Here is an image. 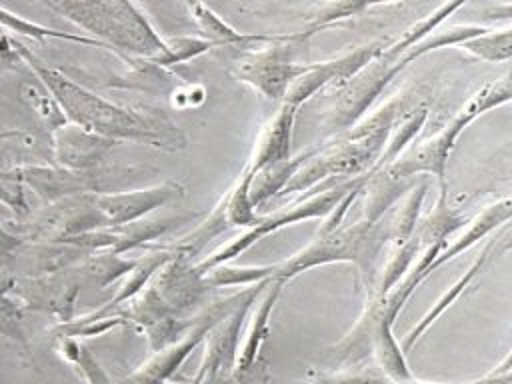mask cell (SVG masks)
I'll return each mask as SVG.
<instances>
[{
  "mask_svg": "<svg viewBox=\"0 0 512 384\" xmlns=\"http://www.w3.org/2000/svg\"><path fill=\"white\" fill-rule=\"evenodd\" d=\"M12 44L32 74L56 96L72 124L118 142H138L162 150L186 148V136L162 110L128 108L110 102L48 66L24 44L16 40Z\"/></svg>",
  "mask_w": 512,
  "mask_h": 384,
  "instance_id": "obj_1",
  "label": "cell"
},
{
  "mask_svg": "<svg viewBox=\"0 0 512 384\" xmlns=\"http://www.w3.org/2000/svg\"><path fill=\"white\" fill-rule=\"evenodd\" d=\"M400 108L402 98L396 96L380 110H376L368 120L348 128L334 142L322 148H312L310 158L302 164V168L278 196L312 190L322 180L336 182L342 176L358 178L362 172L370 174L390 140Z\"/></svg>",
  "mask_w": 512,
  "mask_h": 384,
  "instance_id": "obj_2",
  "label": "cell"
},
{
  "mask_svg": "<svg viewBox=\"0 0 512 384\" xmlns=\"http://www.w3.org/2000/svg\"><path fill=\"white\" fill-rule=\"evenodd\" d=\"M66 16L94 38L114 48L118 56H144L146 60L166 48V40L130 0H38Z\"/></svg>",
  "mask_w": 512,
  "mask_h": 384,
  "instance_id": "obj_3",
  "label": "cell"
},
{
  "mask_svg": "<svg viewBox=\"0 0 512 384\" xmlns=\"http://www.w3.org/2000/svg\"><path fill=\"white\" fill-rule=\"evenodd\" d=\"M390 242L388 220H360L350 226H338L330 232H316L314 238L294 256L270 264V278L292 280L300 272L334 262H352L360 276L372 280L374 266L382 248Z\"/></svg>",
  "mask_w": 512,
  "mask_h": 384,
  "instance_id": "obj_4",
  "label": "cell"
},
{
  "mask_svg": "<svg viewBox=\"0 0 512 384\" xmlns=\"http://www.w3.org/2000/svg\"><path fill=\"white\" fill-rule=\"evenodd\" d=\"M146 170L140 166H96L72 170L58 164H26L4 168L2 174L24 182L44 204H56L80 194L120 192L134 184Z\"/></svg>",
  "mask_w": 512,
  "mask_h": 384,
  "instance_id": "obj_5",
  "label": "cell"
},
{
  "mask_svg": "<svg viewBox=\"0 0 512 384\" xmlns=\"http://www.w3.org/2000/svg\"><path fill=\"white\" fill-rule=\"evenodd\" d=\"M502 94L492 82H486L470 100L456 112V116L434 136L426 138L422 144H418L414 150H410L406 156L398 158L394 164L386 168V172L394 178H414L418 174H430L436 176L440 194H448L446 184V162L448 156L462 134V130L472 124L480 114L502 106Z\"/></svg>",
  "mask_w": 512,
  "mask_h": 384,
  "instance_id": "obj_6",
  "label": "cell"
},
{
  "mask_svg": "<svg viewBox=\"0 0 512 384\" xmlns=\"http://www.w3.org/2000/svg\"><path fill=\"white\" fill-rule=\"evenodd\" d=\"M360 178L362 176L352 178V180H344V182H332V184L324 186L322 192H314L310 198H298L292 204L282 206L274 214L260 216L256 220V224H252L244 234L230 240L226 246H220L218 250L208 254L204 260H200L196 264V270L204 276L214 266L228 264L232 258L240 256L250 246H254L258 240H262L264 236H268L272 232H278L284 226L296 224L300 220H312V218L328 216L336 208V204L360 182Z\"/></svg>",
  "mask_w": 512,
  "mask_h": 384,
  "instance_id": "obj_7",
  "label": "cell"
},
{
  "mask_svg": "<svg viewBox=\"0 0 512 384\" xmlns=\"http://www.w3.org/2000/svg\"><path fill=\"white\" fill-rule=\"evenodd\" d=\"M310 32L278 34L262 50H248L232 62V74L258 94L270 100H284L294 80L306 72L308 64H298L296 54L306 44Z\"/></svg>",
  "mask_w": 512,
  "mask_h": 384,
  "instance_id": "obj_8",
  "label": "cell"
},
{
  "mask_svg": "<svg viewBox=\"0 0 512 384\" xmlns=\"http://www.w3.org/2000/svg\"><path fill=\"white\" fill-rule=\"evenodd\" d=\"M270 282L272 280H264L250 286L244 300L212 328L206 338L202 362L190 384H232L236 380L242 330L246 328L252 306L260 300Z\"/></svg>",
  "mask_w": 512,
  "mask_h": 384,
  "instance_id": "obj_9",
  "label": "cell"
},
{
  "mask_svg": "<svg viewBox=\"0 0 512 384\" xmlns=\"http://www.w3.org/2000/svg\"><path fill=\"white\" fill-rule=\"evenodd\" d=\"M248 288H244L238 294H232L224 300L214 302L204 314L198 316V322L184 338L166 346L160 352H154L152 358H148L144 364H140L134 372H130L118 384H164V382L172 380L176 376V372L182 368V364L186 362V358L208 338L212 328L220 320H224L244 300V296L248 294Z\"/></svg>",
  "mask_w": 512,
  "mask_h": 384,
  "instance_id": "obj_10",
  "label": "cell"
},
{
  "mask_svg": "<svg viewBox=\"0 0 512 384\" xmlns=\"http://www.w3.org/2000/svg\"><path fill=\"white\" fill-rule=\"evenodd\" d=\"M82 280V272L78 270L76 274L70 268L54 274L24 278L4 274L2 292L14 288V296L24 304V308L48 312L60 322H70Z\"/></svg>",
  "mask_w": 512,
  "mask_h": 384,
  "instance_id": "obj_11",
  "label": "cell"
},
{
  "mask_svg": "<svg viewBox=\"0 0 512 384\" xmlns=\"http://www.w3.org/2000/svg\"><path fill=\"white\" fill-rule=\"evenodd\" d=\"M400 62L386 60L378 56L362 72H358L348 84L336 90V104L330 112L328 126L336 132H344L356 126L360 118L368 112L374 100L382 94L388 82L402 70Z\"/></svg>",
  "mask_w": 512,
  "mask_h": 384,
  "instance_id": "obj_12",
  "label": "cell"
},
{
  "mask_svg": "<svg viewBox=\"0 0 512 384\" xmlns=\"http://www.w3.org/2000/svg\"><path fill=\"white\" fill-rule=\"evenodd\" d=\"M384 48L386 44L382 42H370L366 46H360L356 50H350L326 62L308 64L306 72L294 80V84L290 86L282 102H288L300 108L306 100H310L316 92H320L330 84H334L336 90L342 88L358 72H362L372 60H376L384 52Z\"/></svg>",
  "mask_w": 512,
  "mask_h": 384,
  "instance_id": "obj_13",
  "label": "cell"
},
{
  "mask_svg": "<svg viewBox=\"0 0 512 384\" xmlns=\"http://www.w3.org/2000/svg\"><path fill=\"white\" fill-rule=\"evenodd\" d=\"M186 188L178 180H164L146 188L90 194L92 202L100 210L106 226H120L146 218L160 206H166L172 200L184 198Z\"/></svg>",
  "mask_w": 512,
  "mask_h": 384,
  "instance_id": "obj_14",
  "label": "cell"
},
{
  "mask_svg": "<svg viewBox=\"0 0 512 384\" xmlns=\"http://www.w3.org/2000/svg\"><path fill=\"white\" fill-rule=\"evenodd\" d=\"M150 284L176 316L194 306L208 290L196 264H190V254L182 250H174V256L156 272Z\"/></svg>",
  "mask_w": 512,
  "mask_h": 384,
  "instance_id": "obj_15",
  "label": "cell"
},
{
  "mask_svg": "<svg viewBox=\"0 0 512 384\" xmlns=\"http://www.w3.org/2000/svg\"><path fill=\"white\" fill-rule=\"evenodd\" d=\"M116 144L120 142L114 138L78 124H66L52 132V162L72 170H90L100 166L108 150Z\"/></svg>",
  "mask_w": 512,
  "mask_h": 384,
  "instance_id": "obj_16",
  "label": "cell"
},
{
  "mask_svg": "<svg viewBox=\"0 0 512 384\" xmlns=\"http://www.w3.org/2000/svg\"><path fill=\"white\" fill-rule=\"evenodd\" d=\"M286 282L288 280H284V278H274L268 284V288L264 290V294L260 296L256 308L252 310V316H250V320L246 324V330H244V338H242L240 354H238V364H236V380L238 382L242 378H246L256 368V364L260 362L262 346H264V342L268 340V334H270V316H272V310H274Z\"/></svg>",
  "mask_w": 512,
  "mask_h": 384,
  "instance_id": "obj_17",
  "label": "cell"
},
{
  "mask_svg": "<svg viewBox=\"0 0 512 384\" xmlns=\"http://www.w3.org/2000/svg\"><path fill=\"white\" fill-rule=\"evenodd\" d=\"M298 114V106L282 102L276 114L262 128L256 148L248 164L258 174L262 168L292 158V136H294V120Z\"/></svg>",
  "mask_w": 512,
  "mask_h": 384,
  "instance_id": "obj_18",
  "label": "cell"
},
{
  "mask_svg": "<svg viewBox=\"0 0 512 384\" xmlns=\"http://www.w3.org/2000/svg\"><path fill=\"white\" fill-rule=\"evenodd\" d=\"M192 20L196 22L200 34L210 40L214 46H238L252 48L258 42H272L278 34H244L224 22L212 8H208L202 0H184Z\"/></svg>",
  "mask_w": 512,
  "mask_h": 384,
  "instance_id": "obj_19",
  "label": "cell"
},
{
  "mask_svg": "<svg viewBox=\"0 0 512 384\" xmlns=\"http://www.w3.org/2000/svg\"><path fill=\"white\" fill-rule=\"evenodd\" d=\"M508 220H512V196L498 200L494 204H490L488 208H484L470 224L468 228L450 244L442 250V254L436 258L432 270H436L438 266H442L444 262L452 260L454 256H458L460 252L468 250L470 246H474L478 240L486 238L490 232H494L498 226L506 224Z\"/></svg>",
  "mask_w": 512,
  "mask_h": 384,
  "instance_id": "obj_20",
  "label": "cell"
},
{
  "mask_svg": "<svg viewBox=\"0 0 512 384\" xmlns=\"http://www.w3.org/2000/svg\"><path fill=\"white\" fill-rule=\"evenodd\" d=\"M496 242H498V236L496 238H492V240H488V244L484 246V250L480 252V256L470 264V268L432 304V308L420 318V322L404 336V340H402V348H404V352H408L418 340H420V336L434 324V320L450 306V304H454V300H458L460 298V294L472 284V280L478 276V272L484 268V264H486V260L490 258V252H492V248L496 246Z\"/></svg>",
  "mask_w": 512,
  "mask_h": 384,
  "instance_id": "obj_21",
  "label": "cell"
},
{
  "mask_svg": "<svg viewBox=\"0 0 512 384\" xmlns=\"http://www.w3.org/2000/svg\"><path fill=\"white\" fill-rule=\"evenodd\" d=\"M416 186L414 178H394L386 170H378L368 174L364 192H366V202H364V218L370 222H378L384 218L390 206L396 204V200L412 190Z\"/></svg>",
  "mask_w": 512,
  "mask_h": 384,
  "instance_id": "obj_22",
  "label": "cell"
},
{
  "mask_svg": "<svg viewBox=\"0 0 512 384\" xmlns=\"http://www.w3.org/2000/svg\"><path fill=\"white\" fill-rule=\"evenodd\" d=\"M174 256V250H166V248H158L156 252H150L146 256H142L138 260V264L134 266L132 272H128L120 284V288L116 290V294L104 304L100 306L96 312L98 314H108L112 310H116L118 306H122L124 302L132 300L134 296H138L156 276V272Z\"/></svg>",
  "mask_w": 512,
  "mask_h": 384,
  "instance_id": "obj_23",
  "label": "cell"
},
{
  "mask_svg": "<svg viewBox=\"0 0 512 384\" xmlns=\"http://www.w3.org/2000/svg\"><path fill=\"white\" fill-rule=\"evenodd\" d=\"M256 172L252 170V166L246 162V166L242 168L236 184L224 194V198L220 200V206L224 210V218L228 222V226H252L256 224V220L260 218L256 214V204L252 200V184H254Z\"/></svg>",
  "mask_w": 512,
  "mask_h": 384,
  "instance_id": "obj_24",
  "label": "cell"
},
{
  "mask_svg": "<svg viewBox=\"0 0 512 384\" xmlns=\"http://www.w3.org/2000/svg\"><path fill=\"white\" fill-rule=\"evenodd\" d=\"M466 2H468V0H448V2H444V4L438 6L430 16L418 20V22L412 24L408 30H404L402 36H400L396 42L388 44L380 56L386 58V60H392V62H400V58H402L412 46H416V44L422 42L426 36H430L452 12H456V10H458L462 4H466Z\"/></svg>",
  "mask_w": 512,
  "mask_h": 384,
  "instance_id": "obj_25",
  "label": "cell"
},
{
  "mask_svg": "<svg viewBox=\"0 0 512 384\" xmlns=\"http://www.w3.org/2000/svg\"><path fill=\"white\" fill-rule=\"evenodd\" d=\"M18 94L28 110H32L40 118V122L50 128V132H56L58 128L68 124L64 108L42 82H22L18 86Z\"/></svg>",
  "mask_w": 512,
  "mask_h": 384,
  "instance_id": "obj_26",
  "label": "cell"
},
{
  "mask_svg": "<svg viewBox=\"0 0 512 384\" xmlns=\"http://www.w3.org/2000/svg\"><path fill=\"white\" fill-rule=\"evenodd\" d=\"M140 258H122V254L114 252H92L80 262V272L84 280L94 282L98 288H106L108 284L124 278L128 272L134 270Z\"/></svg>",
  "mask_w": 512,
  "mask_h": 384,
  "instance_id": "obj_27",
  "label": "cell"
},
{
  "mask_svg": "<svg viewBox=\"0 0 512 384\" xmlns=\"http://www.w3.org/2000/svg\"><path fill=\"white\" fill-rule=\"evenodd\" d=\"M420 252H422V244H420L416 234L406 244L396 246L392 256L386 260V264H384V268L378 276V284H376L370 298H374V296L380 298V296L390 294L406 278V274L412 270L414 260H416V256H420Z\"/></svg>",
  "mask_w": 512,
  "mask_h": 384,
  "instance_id": "obj_28",
  "label": "cell"
},
{
  "mask_svg": "<svg viewBox=\"0 0 512 384\" xmlns=\"http://www.w3.org/2000/svg\"><path fill=\"white\" fill-rule=\"evenodd\" d=\"M0 20H2V26L6 30H12L16 34H22V36H30V38H36V40H44V38H56V40H68V42H76V44H88V46H96V48H108V50H114L112 46H108L106 42L94 38V36H84V34H70V32H60L56 28H48V26H42L38 22H32V20H26L24 16L20 14H14L10 10H2L0 14Z\"/></svg>",
  "mask_w": 512,
  "mask_h": 384,
  "instance_id": "obj_29",
  "label": "cell"
},
{
  "mask_svg": "<svg viewBox=\"0 0 512 384\" xmlns=\"http://www.w3.org/2000/svg\"><path fill=\"white\" fill-rule=\"evenodd\" d=\"M426 118H428V106L426 104H420L414 110H410L408 114H404L400 124L394 126V130L390 134V140H388V144H386V148H384V152H382V156L376 162L372 172H378V170L388 168L390 164H394L400 158V152L406 148V144L422 130Z\"/></svg>",
  "mask_w": 512,
  "mask_h": 384,
  "instance_id": "obj_30",
  "label": "cell"
},
{
  "mask_svg": "<svg viewBox=\"0 0 512 384\" xmlns=\"http://www.w3.org/2000/svg\"><path fill=\"white\" fill-rule=\"evenodd\" d=\"M426 190H428V180L414 186L410 190L408 198L404 200V204L400 208H396L392 218H388L390 242L394 244V248L406 244L414 236V232L418 228V214H420L422 202L426 198Z\"/></svg>",
  "mask_w": 512,
  "mask_h": 384,
  "instance_id": "obj_31",
  "label": "cell"
},
{
  "mask_svg": "<svg viewBox=\"0 0 512 384\" xmlns=\"http://www.w3.org/2000/svg\"><path fill=\"white\" fill-rule=\"evenodd\" d=\"M490 32L488 28L476 26V24H466V26H452L448 30H434L430 36H426L422 42H418L416 46H412L402 58V66L406 68L410 62L422 58L424 54L436 50V48H444V46H462L464 42L478 38L482 34Z\"/></svg>",
  "mask_w": 512,
  "mask_h": 384,
  "instance_id": "obj_32",
  "label": "cell"
},
{
  "mask_svg": "<svg viewBox=\"0 0 512 384\" xmlns=\"http://www.w3.org/2000/svg\"><path fill=\"white\" fill-rule=\"evenodd\" d=\"M58 354L76 368L86 384H112L108 372L94 358V354L76 338H58Z\"/></svg>",
  "mask_w": 512,
  "mask_h": 384,
  "instance_id": "obj_33",
  "label": "cell"
},
{
  "mask_svg": "<svg viewBox=\"0 0 512 384\" xmlns=\"http://www.w3.org/2000/svg\"><path fill=\"white\" fill-rule=\"evenodd\" d=\"M210 48H214V44L204 36H174V38H168L166 48L160 54L148 58V62L154 66H174V64L192 60L208 52Z\"/></svg>",
  "mask_w": 512,
  "mask_h": 384,
  "instance_id": "obj_34",
  "label": "cell"
},
{
  "mask_svg": "<svg viewBox=\"0 0 512 384\" xmlns=\"http://www.w3.org/2000/svg\"><path fill=\"white\" fill-rule=\"evenodd\" d=\"M460 48L486 62L512 60V34L508 30H490L464 42Z\"/></svg>",
  "mask_w": 512,
  "mask_h": 384,
  "instance_id": "obj_35",
  "label": "cell"
},
{
  "mask_svg": "<svg viewBox=\"0 0 512 384\" xmlns=\"http://www.w3.org/2000/svg\"><path fill=\"white\" fill-rule=\"evenodd\" d=\"M382 2H392V0H332L328 6H324L316 16H314V22L310 26V34L318 28H324L328 24H334L338 20H344V18H350V16H356L360 12H364L366 8L370 6H376V4H382Z\"/></svg>",
  "mask_w": 512,
  "mask_h": 384,
  "instance_id": "obj_36",
  "label": "cell"
},
{
  "mask_svg": "<svg viewBox=\"0 0 512 384\" xmlns=\"http://www.w3.org/2000/svg\"><path fill=\"white\" fill-rule=\"evenodd\" d=\"M22 310H24V304L16 296L2 294V334L8 336L10 340H14L16 344H20L22 350L28 354L30 348H28L26 336L20 326Z\"/></svg>",
  "mask_w": 512,
  "mask_h": 384,
  "instance_id": "obj_37",
  "label": "cell"
},
{
  "mask_svg": "<svg viewBox=\"0 0 512 384\" xmlns=\"http://www.w3.org/2000/svg\"><path fill=\"white\" fill-rule=\"evenodd\" d=\"M2 182V202L6 208H10L14 212V216L18 220H26L30 216V204H28V196H26V184L2 174L0 176Z\"/></svg>",
  "mask_w": 512,
  "mask_h": 384,
  "instance_id": "obj_38",
  "label": "cell"
},
{
  "mask_svg": "<svg viewBox=\"0 0 512 384\" xmlns=\"http://www.w3.org/2000/svg\"><path fill=\"white\" fill-rule=\"evenodd\" d=\"M484 20H512V4H500L482 12Z\"/></svg>",
  "mask_w": 512,
  "mask_h": 384,
  "instance_id": "obj_39",
  "label": "cell"
},
{
  "mask_svg": "<svg viewBox=\"0 0 512 384\" xmlns=\"http://www.w3.org/2000/svg\"><path fill=\"white\" fill-rule=\"evenodd\" d=\"M476 384H512V370L504 372V374H496V376L486 374L484 378L476 380Z\"/></svg>",
  "mask_w": 512,
  "mask_h": 384,
  "instance_id": "obj_40",
  "label": "cell"
},
{
  "mask_svg": "<svg viewBox=\"0 0 512 384\" xmlns=\"http://www.w3.org/2000/svg\"><path fill=\"white\" fill-rule=\"evenodd\" d=\"M512 370V350L506 354V358L496 366V368H492L488 374L490 376H496V374H504V372H510Z\"/></svg>",
  "mask_w": 512,
  "mask_h": 384,
  "instance_id": "obj_41",
  "label": "cell"
},
{
  "mask_svg": "<svg viewBox=\"0 0 512 384\" xmlns=\"http://www.w3.org/2000/svg\"><path fill=\"white\" fill-rule=\"evenodd\" d=\"M394 384H438V382H418V380H404V382H394ZM466 384H476V380L474 382H466Z\"/></svg>",
  "mask_w": 512,
  "mask_h": 384,
  "instance_id": "obj_42",
  "label": "cell"
},
{
  "mask_svg": "<svg viewBox=\"0 0 512 384\" xmlns=\"http://www.w3.org/2000/svg\"><path fill=\"white\" fill-rule=\"evenodd\" d=\"M164 384H190V382H170V380H168V382H164Z\"/></svg>",
  "mask_w": 512,
  "mask_h": 384,
  "instance_id": "obj_43",
  "label": "cell"
},
{
  "mask_svg": "<svg viewBox=\"0 0 512 384\" xmlns=\"http://www.w3.org/2000/svg\"><path fill=\"white\" fill-rule=\"evenodd\" d=\"M312 384H314V382H312Z\"/></svg>",
  "mask_w": 512,
  "mask_h": 384,
  "instance_id": "obj_44",
  "label": "cell"
}]
</instances>
